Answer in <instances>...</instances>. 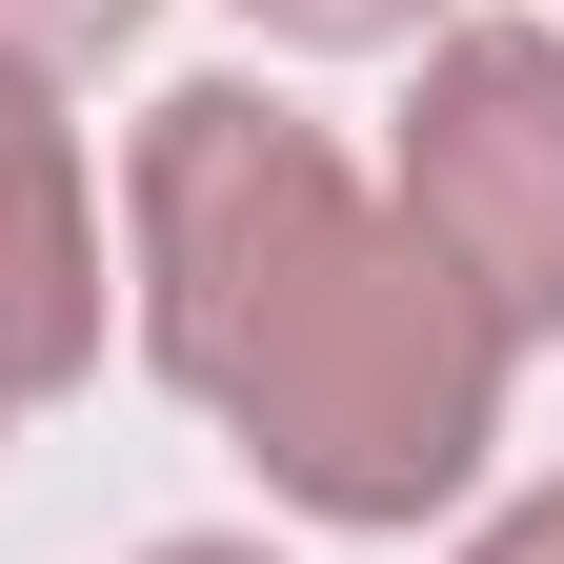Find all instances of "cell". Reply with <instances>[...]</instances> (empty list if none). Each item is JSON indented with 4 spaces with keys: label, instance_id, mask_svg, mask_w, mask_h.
<instances>
[{
    "label": "cell",
    "instance_id": "cell-4",
    "mask_svg": "<svg viewBox=\"0 0 564 564\" xmlns=\"http://www.w3.org/2000/svg\"><path fill=\"white\" fill-rule=\"evenodd\" d=\"M242 21H262L282 61H403V41H444L464 0H242Z\"/></svg>",
    "mask_w": 564,
    "mask_h": 564
},
{
    "label": "cell",
    "instance_id": "cell-2",
    "mask_svg": "<svg viewBox=\"0 0 564 564\" xmlns=\"http://www.w3.org/2000/svg\"><path fill=\"white\" fill-rule=\"evenodd\" d=\"M403 141H383V202L403 242L464 282L505 343H564V21H464L403 41Z\"/></svg>",
    "mask_w": 564,
    "mask_h": 564
},
{
    "label": "cell",
    "instance_id": "cell-1",
    "mask_svg": "<svg viewBox=\"0 0 564 564\" xmlns=\"http://www.w3.org/2000/svg\"><path fill=\"white\" fill-rule=\"evenodd\" d=\"M101 223H121L141 364L262 464L282 524L403 544L484 505L524 343L403 242V202L343 162V121H303L282 82H162Z\"/></svg>",
    "mask_w": 564,
    "mask_h": 564
},
{
    "label": "cell",
    "instance_id": "cell-5",
    "mask_svg": "<svg viewBox=\"0 0 564 564\" xmlns=\"http://www.w3.org/2000/svg\"><path fill=\"white\" fill-rule=\"evenodd\" d=\"M464 564H564V484H505V505L464 524Z\"/></svg>",
    "mask_w": 564,
    "mask_h": 564
},
{
    "label": "cell",
    "instance_id": "cell-3",
    "mask_svg": "<svg viewBox=\"0 0 564 564\" xmlns=\"http://www.w3.org/2000/svg\"><path fill=\"white\" fill-rule=\"evenodd\" d=\"M141 21H162V0H0V101H41V121H61Z\"/></svg>",
    "mask_w": 564,
    "mask_h": 564
},
{
    "label": "cell",
    "instance_id": "cell-6",
    "mask_svg": "<svg viewBox=\"0 0 564 564\" xmlns=\"http://www.w3.org/2000/svg\"><path fill=\"white\" fill-rule=\"evenodd\" d=\"M141 564H282V544H262V524H162Z\"/></svg>",
    "mask_w": 564,
    "mask_h": 564
},
{
    "label": "cell",
    "instance_id": "cell-7",
    "mask_svg": "<svg viewBox=\"0 0 564 564\" xmlns=\"http://www.w3.org/2000/svg\"><path fill=\"white\" fill-rule=\"evenodd\" d=\"M0 444H21V403H0Z\"/></svg>",
    "mask_w": 564,
    "mask_h": 564
}]
</instances>
